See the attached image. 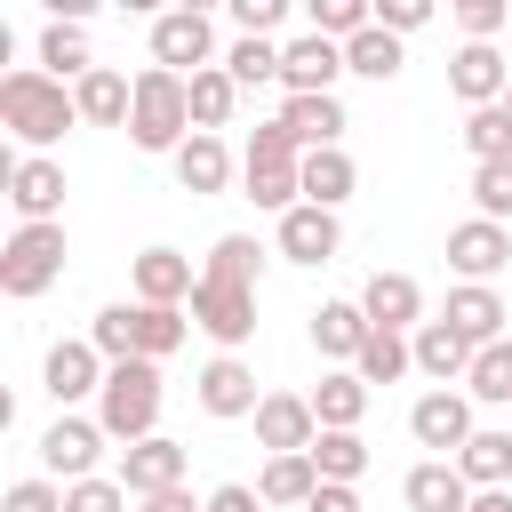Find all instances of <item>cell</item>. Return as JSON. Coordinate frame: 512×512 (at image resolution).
<instances>
[{
	"instance_id": "cell-2",
	"label": "cell",
	"mask_w": 512,
	"mask_h": 512,
	"mask_svg": "<svg viewBox=\"0 0 512 512\" xmlns=\"http://www.w3.org/2000/svg\"><path fill=\"white\" fill-rule=\"evenodd\" d=\"M184 136H192V80L184 72H160V64H144L136 72V112H128V144L136 152H184Z\"/></svg>"
},
{
	"instance_id": "cell-5",
	"label": "cell",
	"mask_w": 512,
	"mask_h": 512,
	"mask_svg": "<svg viewBox=\"0 0 512 512\" xmlns=\"http://www.w3.org/2000/svg\"><path fill=\"white\" fill-rule=\"evenodd\" d=\"M104 376H112V360H104L88 336L48 344V360H40V392L56 400V416H72L80 400H96V392H104Z\"/></svg>"
},
{
	"instance_id": "cell-17",
	"label": "cell",
	"mask_w": 512,
	"mask_h": 512,
	"mask_svg": "<svg viewBox=\"0 0 512 512\" xmlns=\"http://www.w3.org/2000/svg\"><path fill=\"white\" fill-rule=\"evenodd\" d=\"M272 248L288 256V264H328L336 248H344V224H336V208H288L280 216V232H272Z\"/></svg>"
},
{
	"instance_id": "cell-19",
	"label": "cell",
	"mask_w": 512,
	"mask_h": 512,
	"mask_svg": "<svg viewBox=\"0 0 512 512\" xmlns=\"http://www.w3.org/2000/svg\"><path fill=\"white\" fill-rule=\"evenodd\" d=\"M128 280H136V304H192V288H200V272H192L184 248H144L128 264Z\"/></svg>"
},
{
	"instance_id": "cell-1",
	"label": "cell",
	"mask_w": 512,
	"mask_h": 512,
	"mask_svg": "<svg viewBox=\"0 0 512 512\" xmlns=\"http://www.w3.org/2000/svg\"><path fill=\"white\" fill-rule=\"evenodd\" d=\"M0 128H8L24 152H48L64 128H80V104H72L64 80H48L40 64H24V72L0 80Z\"/></svg>"
},
{
	"instance_id": "cell-4",
	"label": "cell",
	"mask_w": 512,
	"mask_h": 512,
	"mask_svg": "<svg viewBox=\"0 0 512 512\" xmlns=\"http://www.w3.org/2000/svg\"><path fill=\"white\" fill-rule=\"evenodd\" d=\"M56 280H64V224H16L8 248H0V288H8L16 304H32V296H48Z\"/></svg>"
},
{
	"instance_id": "cell-22",
	"label": "cell",
	"mask_w": 512,
	"mask_h": 512,
	"mask_svg": "<svg viewBox=\"0 0 512 512\" xmlns=\"http://www.w3.org/2000/svg\"><path fill=\"white\" fill-rule=\"evenodd\" d=\"M400 496H408V512H472V480H464L448 456H424V464L400 480Z\"/></svg>"
},
{
	"instance_id": "cell-36",
	"label": "cell",
	"mask_w": 512,
	"mask_h": 512,
	"mask_svg": "<svg viewBox=\"0 0 512 512\" xmlns=\"http://www.w3.org/2000/svg\"><path fill=\"white\" fill-rule=\"evenodd\" d=\"M408 368H416V344H408V336H392V328H376V336L360 344V360H352V376H360V384H400Z\"/></svg>"
},
{
	"instance_id": "cell-52",
	"label": "cell",
	"mask_w": 512,
	"mask_h": 512,
	"mask_svg": "<svg viewBox=\"0 0 512 512\" xmlns=\"http://www.w3.org/2000/svg\"><path fill=\"white\" fill-rule=\"evenodd\" d=\"M304 512H360V496H352V488H336V480H320V496H312Z\"/></svg>"
},
{
	"instance_id": "cell-32",
	"label": "cell",
	"mask_w": 512,
	"mask_h": 512,
	"mask_svg": "<svg viewBox=\"0 0 512 512\" xmlns=\"http://www.w3.org/2000/svg\"><path fill=\"white\" fill-rule=\"evenodd\" d=\"M184 336H192V312L184 304H136V360H168V352H184Z\"/></svg>"
},
{
	"instance_id": "cell-28",
	"label": "cell",
	"mask_w": 512,
	"mask_h": 512,
	"mask_svg": "<svg viewBox=\"0 0 512 512\" xmlns=\"http://www.w3.org/2000/svg\"><path fill=\"white\" fill-rule=\"evenodd\" d=\"M240 184H248V200L272 208V216L304 208V160H240Z\"/></svg>"
},
{
	"instance_id": "cell-18",
	"label": "cell",
	"mask_w": 512,
	"mask_h": 512,
	"mask_svg": "<svg viewBox=\"0 0 512 512\" xmlns=\"http://www.w3.org/2000/svg\"><path fill=\"white\" fill-rule=\"evenodd\" d=\"M368 336H376V320L360 312V296H328V304L312 312V352H320V360H336V368H352Z\"/></svg>"
},
{
	"instance_id": "cell-48",
	"label": "cell",
	"mask_w": 512,
	"mask_h": 512,
	"mask_svg": "<svg viewBox=\"0 0 512 512\" xmlns=\"http://www.w3.org/2000/svg\"><path fill=\"white\" fill-rule=\"evenodd\" d=\"M0 512H64V488H56V480H16V488L0 496Z\"/></svg>"
},
{
	"instance_id": "cell-14",
	"label": "cell",
	"mask_w": 512,
	"mask_h": 512,
	"mask_svg": "<svg viewBox=\"0 0 512 512\" xmlns=\"http://www.w3.org/2000/svg\"><path fill=\"white\" fill-rule=\"evenodd\" d=\"M96 456H104V424L96 416H56L40 432V464L72 488V480H96Z\"/></svg>"
},
{
	"instance_id": "cell-35",
	"label": "cell",
	"mask_w": 512,
	"mask_h": 512,
	"mask_svg": "<svg viewBox=\"0 0 512 512\" xmlns=\"http://www.w3.org/2000/svg\"><path fill=\"white\" fill-rule=\"evenodd\" d=\"M256 272H264V248L248 232H224L208 248V264H200V280H224V288H256Z\"/></svg>"
},
{
	"instance_id": "cell-54",
	"label": "cell",
	"mask_w": 512,
	"mask_h": 512,
	"mask_svg": "<svg viewBox=\"0 0 512 512\" xmlns=\"http://www.w3.org/2000/svg\"><path fill=\"white\" fill-rule=\"evenodd\" d=\"M472 512H512V488H472Z\"/></svg>"
},
{
	"instance_id": "cell-50",
	"label": "cell",
	"mask_w": 512,
	"mask_h": 512,
	"mask_svg": "<svg viewBox=\"0 0 512 512\" xmlns=\"http://www.w3.org/2000/svg\"><path fill=\"white\" fill-rule=\"evenodd\" d=\"M240 160H304V144H296L280 120H264V128L248 136V152H240Z\"/></svg>"
},
{
	"instance_id": "cell-23",
	"label": "cell",
	"mask_w": 512,
	"mask_h": 512,
	"mask_svg": "<svg viewBox=\"0 0 512 512\" xmlns=\"http://www.w3.org/2000/svg\"><path fill=\"white\" fill-rule=\"evenodd\" d=\"M40 72H48V80H72V88L96 72V56H88V24H80V16H48V32H40Z\"/></svg>"
},
{
	"instance_id": "cell-31",
	"label": "cell",
	"mask_w": 512,
	"mask_h": 512,
	"mask_svg": "<svg viewBox=\"0 0 512 512\" xmlns=\"http://www.w3.org/2000/svg\"><path fill=\"white\" fill-rule=\"evenodd\" d=\"M352 184H360V168H352V152H344V144L304 152V200H312V208H344V200H352Z\"/></svg>"
},
{
	"instance_id": "cell-27",
	"label": "cell",
	"mask_w": 512,
	"mask_h": 512,
	"mask_svg": "<svg viewBox=\"0 0 512 512\" xmlns=\"http://www.w3.org/2000/svg\"><path fill=\"white\" fill-rule=\"evenodd\" d=\"M168 168H176V184H184L192 200H208V192L232 184V152H224V136H184V152H176Z\"/></svg>"
},
{
	"instance_id": "cell-30",
	"label": "cell",
	"mask_w": 512,
	"mask_h": 512,
	"mask_svg": "<svg viewBox=\"0 0 512 512\" xmlns=\"http://www.w3.org/2000/svg\"><path fill=\"white\" fill-rule=\"evenodd\" d=\"M280 128H288L304 152H328V144L344 136V104H336V96H288V104H280Z\"/></svg>"
},
{
	"instance_id": "cell-16",
	"label": "cell",
	"mask_w": 512,
	"mask_h": 512,
	"mask_svg": "<svg viewBox=\"0 0 512 512\" xmlns=\"http://www.w3.org/2000/svg\"><path fill=\"white\" fill-rule=\"evenodd\" d=\"M336 72H344V48L320 40V32H304V40L280 48V88L288 96H336Z\"/></svg>"
},
{
	"instance_id": "cell-42",
	"label": "cell",
	"mask_w": 512,
	"mask_h": 512,
	"mask_svg": "<svg viewBox=\"0 0 512 512\" xmlns=\"http://www.w3.org/2000/svg\"><path fill=\"white\" fill-rule=\"evenodd\" d=\"M344 72H360V80H392V72H400V40L368 24V32L344 48Z\"/></svg>"
},
{
	"instance_id": "cell-33",
	"label": "cell",
	"mask_w": 512,
	"mask_h": 512,
	"mask_svg": "<svg viewBox=\"0 0 512 512\" xmlns=\"http://www.w3.org/2000/svg\"><path fill=\"white\" fill-rule=\"evenodd\" d=\"M456 472H464L472 488H512V424H504V432H472V440L456 448Z\"/></svg>"
},
{
	"instance_id": "cell-34",
	"label": "cell",
	"mask_w": 512,
	"mask_h": 512,
	"mask_svg": "<svg viewBox=\"0 0 512 512\" xmlns=\"http://www.w3.org/2000/svg\"><path fill=\"white\" fill-rule=\"evenodd\" d=\"M232 104H240V80H232L224 64L192 72V136H216V128L232 120Z\"/></svg>"
},
{
	"instance_id": "cell-3",
	"label": "cell",
	"mask_w": 512,
	"mask_h": 512,
	"mask_svg": "<svg viewBox=\"0 0 512 512\" xmlns=\"http://www.w3.org/2000/svg\"><path fill=\"white\" fill-rule=\"evenodd\" d=\"M96 424H104V440H152L160 432V368L152 360H120L112 376H104V392H96Z\"/></svg>"
},
{
	"instance_id": "cell-55",
	"label": "cell",
	"mask_w": 512,
	"mask_h": 512,
	"mask_svg": "<svg viewBox=\"0 0 512 512\" xmlns=\"http://www.w3.org/2000/svg\"><path fill=\"white\" fill-rule=\"evenodd\" d=\"M504 104H512V96H504Z\"/></svg>"
},
{
	"instance_id": "cell-41",
	"label": "cell",
	"mask_w": 512,
	"mask_h": 512,
	"mask_svg": "<svg viewBox=\"0 0 512 512\" xmlns=\"http://www.w3.org/2000/svg\"><path fill=\"white\" fill-rule=\"evenodd\" d=\"M88 344L120 368V360H136V304H104L96 320H88Z\"/></svg>"
},
{
	"instance_id": "cell-53",
	"label": "cell",
	"mask_w": 512,
	"mask_h": 512,
	"mask_svg": "<svg viewBox=\"0 0 512 512\" xmlns=\"http://www.w3.org/2000/svg\"><path fill=\"white\" fill-rule=\"evenodd\" d=\"M136 512H208V504H192V496H184V488H168V496H144V504H136Z\"/></svg>"
},
{
	"instance_id": "cell-39",
	"label": "cell",
	"mask_w": 512,
	"mask_h": 512,
	"mask_svg": "<svg viewBox=\"0 0 512 512\" xmlns=\"http://www.w3.org/2000/svg\"><path fill=\"white\" fill-rule=\"evenodd\" d=\"M464 392H472V400H488V408H512V336H504V344H480V360H472Z\"/></svg>"
},
{
	"instance_id": "cell-47",
	"label": "cell",
	"mask_w": 512,
	"mask_h": 512,
	"mask_svg": "<svg viewBox=\"0 0 512 512\" xmlns=\"http://www.w3.org/2000/svg\"><path fill=\"white\" fill-rule=\"evenodd\" d=\"M64 512H128V488L120 480H72L64 488Z\"/></svg>"
},
{
	"instance_id": "cell-37",
	"label": "cell",
	"mask_w": 512,
	"mask_h": 512,
	"mask_svg": "<svg viewBox=\"0 0 512 512\" xmlns=\"http://www.w3.org/2000/svg\"><path fill=\"white\" fill-rule=\"evenodd\" d=\"M464 152H472V168L512 160V104H480V112H464Z\"/></svg>"
},
{
	"instance_id": "cell-20",
	"label": "cell",
	"mask_w": 512,
	"mask_h": 512,
	"mask_svg": "<svg viewBox=\"0 0 512 512\" xmlns=\"http://www.w3.org/2000/svg\"><path fill=\"white\" fill-rule=\"evenodd\" d=\"M440 320H448V328L480 352V344H504V320H512V312H504V296H496V288L456 280V288H448V304H440Z\"/></svg>"
},
{
	"instance_id": "cell-43",
	"label": "cell",
	"mask_w": 512,
	"mask_h": 512,
	"mask_svg": "<svg viewBox=\"0 0 512 512\" xmlns=\"http://www.w3.org/2000/svg\"><path fill=\"white\" fill-rule=\"evenodd\" d=\"M224 72H232L240 88H264V80H280V48H272V40H232V48H224Z\"/></svg>"
},
{
	"instance_id": "cell-8",
	"label": "cell",
	"mask_w": 512,
	"mask_h": 512,
	"mask_svg": "<svg viewBox=\"0 0 512 512\" xmlns=\"http://www.w3.org/2000/svg\"><path fill=\"white\" fill-rule=\"evenodd\" d=\"M408 432H416V448H432V456H448V464H456V448L480 432V424H472V392L432 384V392L408 408Z\"/></svg>"
},
{
	"instance_id": "cell-45",
	"label": "cell",
	"mask_w": 512,
	"mask_h": 512,
	"mask_svg": "<svg viewBox=\"0 0 512 512\" xmlns=\"http://www.w3.org/2000/svg\"><path fill=\"white\" fill-rule=\"evenodd\" d=\"M456 24H464V40H496V32H512V0H456Z\"/></svg>"
},
{
	"instance_id": "cell-15",
	"label": "cell",
	"mask_w": 512,
	"mask_h": 512,
	"mask_svg": "<svg viewBox=\"0 0 512 512\" xmlns=\"http://www.w3.org/2000/svg\"><path fill=\"white\" fill-rule=\"evenodd\" d=\"M448 264L472 280V288H488L504 264H512V224H488V216H464L456 232H448Z\"/></svg>"
},
{
	"instance_id": "cell-46",
	"label": "cell",
	"mask_w": 512,
	"mask_h": 512,
	"mask_svg": "<svg viewBox=\"0 0 512 512\" xmlns=\"http://www.w3.org/2000/svg\"><path fill=\"white\" fill-rule=\"evenodd\" d=\"M232 24H240V40H272L288 24V0H232Z\"/></svg>"
},
{
	"instance_id": "cell-44",
	"label": "cell",
	"mask_w": 512,
	"mask_h": 512,
	"mask_svg": "<svg viewBox=\"0 0 512 512\" xmlns=\"http://www.w3.org/2000/svg\"><path fill=\"white\" fill-rule=\"evenodd\" d=\"M472 208H480L488 224H504V216H512V160H488V168H472Z\"/></svg>"
},
{
	"instance_id": "cell-24",
	"label": "cell",
	"mask_w": 512,
	"mask_h": 512,
	"mask_svg": "<svg viewBox=\"0 0 512 512\" xmlns=\"http://www.w3.org/2000/svg\"><path fill=\"white\" fill-rule=\"evenodd\" d=\"M72 104H80L88 128H128V112H136V80H120L112 64H96V72L72 88Z\"/></svg>"
},
{
	"instance_id": "cell-51",
	"label": "cell",
	"mask_w": 512,
	"mask_h": 512,
	"mask_svg": "<svg viewBox=\"0 0 512 512\" xmlns=\"http://www.w3.org/2000/svg\"><path fill=\"white\" fill-rule=\"evenodd\" d=\"M200 504H208V512H264V496H256L248 480H224V488H208Z\"/></svg>"
},
{
	"instance_id": "cell-29",
	"label": "cell",
	"mask_w": 512,
	"mask_h": 512,
	"mask_svg": "<svg viewBox=\"0 0 512 512\" xmlns=\"http://www.w3.org/2000/svg\"><path fill=\"white\" fill-rule=\"evenodd\" d=\"M312 416H320V432H360V416H368V384H360L352 368H328V376L312 384Z\"/></svg>"
},
{
	"instance_id": "cell-25",
	"label": "cell",
	"mask_w": 512,
	"mask_h": 512,
	"mask_svg": "<svg viewBox=\"0 0 512 512\" xmlns=\"http://www.w3.org/2000/svg\"><path fill=\"white\" fill-rule=\"evenodd\" d=\"M408 344H416V368H424L432 384H464V376H472V360H480V352H472V344H464L448 320H424Z\"/></svg>"
},
{
	"instance_id": "cell-49",
	"label": "cell",
	"mask_w": 512,
	"mask_h": 512,
	"mask_svg": "<svg viewBox=\"0 0 512 512\" xmlns=\"http://www.w3.org/2000/svg\"><path fill=\"white\" fill-rule=\"evenodd\" d=\"M424 24H432L424 0H384V8H376V32H392V40H408V32H424Z\"/></svg>"
},
{
	"instance_id": "cell-7",
	"label": "cell",
	"mask_w": 512,
	"mask_h": 512,
	"mask_svg": "<svg viewBox=\"0 0 512 512\" xmlns=\"http://www.w3.org/2000/svg\"><path fill=\"white\" fill-rule=\"evenodd\" d=\"M184 312H192V328H200V336H216L224 352H240V344L256 336V288H224V280H200Z\"/></svg>"
},
{
	"instance_id": "cell-10",
	"label": "cell",
	"mask_w": 512,
	"mask_h": 512,
	"mask_svg": "<svg viewBox=\"0 0 512 512\" xmlns=\"http://www.w3.org/2000/svg\"><path fill=\"white\" fill-rule=\"evenodd\" d=\"M184 464H192V448L168 440V432H152V440L120 448V488H128L136 504H144V496H168V488H184Z\"/></svg>"
},
{
	"instance_id": "cell-38",
	"label": "cell",
	"mask_w": 512,
	"mask_h": 512,
	"mask_svg": "<svg viewBox=\"0 0 512 512\" xmlns=\"http://www.w3.org/2000/svg\"><path fill=\"white\" fill-rule=\"evenodd\" d=\"M312 472L336 480V488H352V480L368 472V440H360V432H320V440H312Z\"/></svg>"
},
{
	"instance_id": "cell-9",
	"label": "cell",
	"mask_w": 512,
	"mask_h": 512,
	"mask_svg": "<svg viewBox=\"0 0 512 512\" xmlns=\"http://www.w3.org/2000/svg\"><path fill=\"white\" fill-rule=\"evenodd\" d=\"M192 392H200V408H208L216 424H240V416H256V408H264V392H256V368H248L240 352H216V360L192 376Z\"/></svg>"
},
{
	"instance_id": "cell-21",
	"label": "cell",
	"mask_w": 512,
	"mask_h": 512,
	"mask_svg": "<svg viewBox=\"0 0 512 512\" xmlns=\"http://www.w3.org/2000/svg\"><path fill=\"white\" fill-rule=\"evenodd\" d=\"M360 312H368L376 328L408 336V328H424V288H416L408 272H368V288H360Z\"/></svg>"
},
{
	"instance_id": "cell-11",
	"label": "cell",
	"mask_w": 512,
	"mask_h": 512,
	"mask_svg": "<svg viewBox=\"0 0 512 512\" xmlns=\"http://www.w3.org/2000/svg\"><path fill=\"white\" fill-rule=\"evenodd\" d=\"M448 88H456V104H464V112L504 104V96H512V64L496 56V40H464V48L448 56Z\"/></svg>"
},
{
	"instance_id": "cell-12",
	"label": "cell",
	"mask_w": 512,
	"mask_h": 512,
	"mask_svg": "<svg viewBox=\"0 0 512 512\" xmlns=\"http://www.w3.org/2000/svg\"><path fill=\"white\" fill-rule=\"evenodd\" d=\"M8 208H16L24 224H64V168H56L48 152L8 160Z\"/></svg>"
},
{
	"instance_id": "cell-13",
	"label": "cell",
	"mask_w": 512,
	"mask_h": 512,
	"mask_svg": "<svg viewBox=\"0 0 512 512\" xmlns=\"http://www.w3.org/2000/svg\"><path fill=\"white\" fill-rule=\"evenodd\" d=\"M248 424H256V440H264L272 456H312V440H320L312 392H264V408H256Z\"/></svg>"
},
{
	"instance_id": "cell-26",
	"label": "cell",
	"mask_w": 512,
	"mask_h": 512,
	"mask_svg": "<svg viewBox=\"0 0 512 512\" xmlns=\"http://www.w3.org/2000/svg\"><path fill=\"white\" fill-rule=\"evenodd\" d=\"M256 496H264V512H304V504L320 496V472H312V456H264V472H256Z\"/></svg>"
},
{
	"instance_id": "cell-40",
	"label": "cell",
	"mask_w": 512,
	"mask_h": 512,
	"mask_svg": "<svg viewBox=\"0 0 512 512\" xmlns=\"http://www.w3.org/2000/svg\"><path fill=\"white\" fill-rule=\"evenodd\" d=\"M368 24H376V8H368V0H312V32H320V40H336V48H352Z\"/></svg>"
},
{
	"instance_id": "cell-6",
	"label": "cell",
	"mask_w": 512,
	"mask_h": 512,
	"mask_svg": "<svg viewBox=\"0 0 512 512\" xmlns=\"http://www.w3.org/2000/svg\"><path fill=\"white\" fill-rule=\"evenodd\" d=\"M152 64L160 72H208V64H224L216 56V24L200 16V8H168V16H152Z\"/></svg>"
}]
</instances>
